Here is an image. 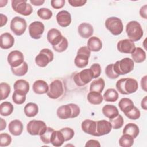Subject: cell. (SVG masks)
<instances>
[{
  "instance_id": "44dd1931",
  "label": "cell",
  "mask_w": 147,
  "mask_h": 147,
  "mask_svg": "<svg viewBox=\"0 0 147 147\" xmlns=\"http://www.w3.org/2000/svg\"><path fill=\"white\" fill-rule=\"evenodd\" d=\"M96 122L90 119H85L81 124L82 129L84 133L94 136H96Z\"/></svg>"
},
{
  "instance_id": "8d00e7d4",
  "label": "cell",
  "mask_w": 147,
  "mask_h": 147,
  "mask_svg": "<svg viewBox=\"0 0 147 147\" xmlns=\"http://www.w3.org/2000/svg\"><path fill=\"white\" fill-rule=\"evenodd\" d=\"M11 70L14 75L21 76L25 75L27 73L28 71V65L27 63L24 61L22 64L17 67H11Z\"/></svg>"
},
{
  "instance_id": "11a10c76",
  "label": "cell",
  "mask_w": 147,
  "mask_h": 147,
  "mask_svg": "<svg viewBox=\"0 0 147 147\" xmlns=\"http://www.w3.org/2000/svg\"><path fill=\"white\" fill-rule=\"evenodd\" d=\"M1 17V27H2L3 26L5 25L6 24V22L7 21V18L5 15H3V14H0Z\"/></svg>"
},
{
  "instance_id": "f907efd6",
  "label": "cell",
  "mask_w": 147,
  "mask_h": 147,
  "mask_svg": "<svg viewBox=\"0 0 147 147\" xmlns=\"http://www.w3.org/2000/svg\"><path fill=\"white\" fill-rule=\"evenodd\" d=\"M86 2V0H68V3L74 7L82 6Z\"/></svg>"
},
{
  "instance_id": "277c9868",
  "label": "cell",
  "mask_w": 147,
  "mask_h": 147,
  "mask_svg": "<svg viewBox=\"0 0 147 147\" xmlns=\"http://www.w3.org/2000/svg\"><path fill=\"white\" fill-rule=\"evenodd\" d=\"M134 67L133 60L129 57H125L121 60L117 61L113 64L115 72L119 75L129 74L133 70Z\"/></svg>"
},
{
  "instance_id": "ffe728a7",
  "label": "cell",
  "mask_w": 147,
  "mask_h": 147,
  "mask_svg": "<svg viewBox=\"0 0 147 147\" xmlns=\"http://www.w3.org/2000/svg\"><path fill=\"white\" fill-rule=\"evenodd\" d=\"M1 48L4 49H7L11 48L14 44V38L9 33H5L0 36Z\"/></svg>"
},
{
  "instance_id": "6f0895ef",
  "label": "cell",
  "mask_w": 147,
  "mask_h": 147,
  "mask_svg": "<svg viewBox=\"0 0 147 147\" xmlns=\"http://www.w3.org/2000/svg\"><path fill=\"white\" fill-rule=\"evenodd\" d=\"M147 99H146V96H145L142 100L141 101V107L144 109L145 110H147Z\"/></svg>"
},
{
  "instance_id": "74e56055",
  "label": "cell",
  "mask_w": 147,
  "mask_h": 147,
  "mask_svg": "<svg viewBox=\"0 0 147 147\" xmlns=\"http://www.w3.org/2000/svg\"><path fill=\"white\" fill-rule=\"evenodd\" d=\"M12 99L16 104L21 105L26 100V94L22 92L14 90L12 95Z\"/></svg>"
},
{
  "instance_id": "c3c4849f",
  "label": "cell",
  "mask_w": 147,
  "mask_h": 147,
  "mask_svg": "<svg viewBox=\"0 0 147 147\" xmlns=\"http://www.w3.org/2000/svg\"><path fill=\"white\" fill-rule=\"evenodd\" d=\"M93 74V78H98L101 74V67L98 63H94L90 68Z\"/></svg>"
},
{
  "instance_id": "f5cc1de1",
  "label": "cell",
  "mask_w": 147,
  "mask_h": 147,
  "mask_svg": "<svg viewBox=\"0 0 147 147\" xmlns=\"http://www.w3.org/2000/svg\"><path fill=\"white\" fill-rule=\"evenodd\" d=\"M146 10H147V5H145L143 6H142L140 10V14L141 17L145 19L147 18Z\"/></svg>"
},
{
  "instance_id": "b9f144b4",
  "label": "cell",
  "mask_w": 147,
  "mask_h": 147,
  "mask_svg": "<svg viewBox=\"0 0 147 147\" xmlns=\"http://www.w3.org/2000/svg\"><path fill=\"white\" fill-rule=\"evenodd\" d=\"M38 16L42 20H49L52 17V12L48 8H40L37 11Z\"/></svg>"
},
{
  "instance_id": "7402d4cb",
  "label": "cell",
  "mask_w": 147,
  "mask_h": 147,
  "mask_svg": "<svg viewBox=\"0 0 147 147\" xmlns=\"http://www.w3.org/2000/svg\"><path fill=\"white\" fill-rule=\"evenodd\" d=\"M8 128L10 133L13 136H20L23 131V124L20 120L14 119L9 123Z\"/></svg>"
},
{
  "instance_id": "3957f363",
  "label": "cell",
  "mask_w": 147,
  "mask_h": 147,
  "mask_svg": "<svg viewBox=\"0 0 147 147\" xmlns=\"http://www.w3.org/2000/svg\"><path fill=\"white\" fill-rule=\"evenodd\" d=\"M126 32L129 38L134 41H138L143 36V30L140 24L136 21H131L126 26Z\"/></svg>"
},
{
  "instance_id": "816d5d0a",
  "label": "cell",
  "mask_w": 147,
  "mask_h": 147,
  "mask_svg": "<svg viewBox=\"0 0 147 147\" xmlns=\"http://www.w3.org/2000/svg\"><path fill=\"white\" fill-rule=\"evenodd\" d=\"M86 147H91V146H94V147H100V144L99 143V142L97 140H88L86 145H85Z\"/></svg>"
},
{
  "instance_id": "ee69618b",
  "label": "cell",
  "mask_w": 147,
  "mask_h": 147,
  "mask_svg": "<svg viewBox=\"0 0 147 147\" xmlns=\"http://www.w3.org/2000/svg\"><path fill=\"white\" fill-rule=\"evenodd\" d=\"M68 40L67 39L63 36L61 41L60 42V43L56 45V46H53V49L57 52H63L64 51H65L67 48H68Z\"/></svg>"
},
{
  "instance_id": "db71d44e",
  "label": "cell",
  "mask_w": 147,
  "mask_h": 147,
  "mask_svg": "<svg viewBox=\"0 0 147 147\" xmlns=\"http://www.w3.org/2000/svg\"><path fill=\"white\" fill-rule=\"evenodd\" d=\"M146 78L147 76L145 75L141 80V86L142 89H143L145 91H146Z\"/></svg>"
},
{
  "instance_id": "f6af8a7d",
  "label": "cell",
  "mask_w": 147,
  "mask_h": 147,
  "mask_svg": "<svg viewBox=\"0 0 147 147\" xmlns=\"http://www.w3.org/2000/svg\"><path fill=\"white\" fill-rule=\"evenodd\" d=\"M60 131L63 134L65 141L71 140L75 134L74 130L70 127H64L60 130Z\"/></svg>"
},
{
  "instance_id": "1f68e13d",
  "label": "cell",
  "mask_w": 147,
  "mask_h": 147,
  "mask_svg": "<svg viewBox=\"0 0 147 147\" xmlns=\"http://www.w3.org/2000/svg\"><path fill=\"white\" fill-rule=\"evenodd\" d=\"M133 102L129 98H122L118 103V106L120 110L125 114L134 107Z\"/></svg>"
},
{
  "instance_id": "bcb514c9",
  "label": "cell",
  "mask_w": 147,
  "mask_h": 147,
  "mask_svg": "<svg viewBox=\"0 0 147 147\" xmlns=\"http://www.w3.org/2000/svg\"><path fill=\"white\" fill-rule=\"evenodd\" d=\"M113 64H109L105 68V74L106 76L111 79H114L119 76L114 71V67H113Z\"/></svg>"
},
{
  "instance_id": "d4e9b609",
  "label": "cell",
  "mask_w": 147,
  "mask_h": 147,
  "mask_svg": "<svg viewBox=\"0 0 147 147\" xmlns=\"http://www.w3.org/2000/svg\"><path fill=\"white\" fill-rule=\"evenodd\" d=\"M103 115L109 119H112L119 114V111L116 106L113 105H106L102 108Z\"/></svg>"
},
{
  "instance_id": "4fadbf2b",
  "label": "cell",
  "mask_w": 147,
  "mask_h": 147,
  "mask_svg": "<svg viewBox=\"0 0 147 147\" xmlns=\"http://www.w3.org/2000/svg\"><path fill=\"white\" fill-rule=\"evenodd\" d=\"M44 25L40 21H34L29 25L30 36L34 39L41 38L44 31Z\"/></svg>"
},
{
  "instance_id": "681fc988",
  "label": "cell",
  "mask_w": 147,
  "mask_h": 147,
  "mask_svg": "<svg viewBox=\"0 0 147 147\" xmlns=\"http://www.w3.org/2000/svg\"><path fill=\"white\" fill-rule=\"evenodd\" d=\"M51 6L53 8L59 9L62 8L65 4L64 0H52L51 1Z\"/></svg>"
},
{
  "instance_id": "f1b7e54d",
  "label": "cell",
  "mask_w": 147,
  "mask_h": 147,
  "mask_svg": "<svg viewBox=\"0 0 147 147\" xmlns=\"http://www.w3.org/2000/svg\"><path fill=\"white\" fill-rule=\"evenodd\" d=\"M25 114L28 117H35L38 113V107L37 104L32 102L27 103L24 108Z\"/></svg>"
},
{
  "instance_id": "e0dca14e",
  "label": "cell",
  "mask_w": 147,
  "mask_h": 147,
  "mask_svg": "<svg viewBox=\"0 0 147 147\" xmlns=\"http://www.w3.org/2000/svg\"><path fill=\"white\" fill-rule=\"evenodd\" d=\"M63 36H62L61 32L57 29L52 28L47 33V38L48 41L52 45L56 46L58 45L61 41Z\"/></svg>"
},
{
  "instance_id": "7bdbcfd3",
  "label": "cell",
  "mask_w": 147,
  "mask_h": 147,
  "mask_svg": "<svg viewBox=\"0 0 147 147\" xmlns=\"http://www.w3.org/2000/svg\"><path fill=\"white\" fill-rule=\"evenodd\" d=\"M125 115L130 119L136 120L140 117L141 113L138 109L134 106L131 110L125 113Z\"/></svg>"
},
{
  "instance_id": "9f6ffc18",
  "label": "cell",
  "mask_w": 147,
  "mask_h": 147,
  "mask_svg": "<svg viewBox=\"0 0 147 147\" xmlns=\"http://www.w3.org/2000/svg\"><path fill=\"white\" fill-rule=\"evenodd\" d=\"M30 2L34 6H40V5H42L45 2V1H44V0H30Z\"/></svg>"
},
{
  "instance_id": "d590c367",
  "label": "cell",
  "mask_w": 147,
  "mask_h": 147,
  "mask_svg": "<svg viewBox=\"0 0 147 147\" xmlns=\"http://www.w3.org/2000/svg\"><path fill=\"white\" fill-rule=\"evenodd\" d=\"M134 144V138L127 134H123L119 140V144L122 147H130Z\"/></svg>"
},
{
  "instance_id": "4dcf8cb0",
  "label": "cell",
  "mask_w": 147,
  "mask_h": 147,
  "mask_svg": "<svg viewBox=\"0 0 147 147\" xmlns=\"http://www.w3.org/2000/svg\"><path fill=\"white\" fill-rule=\"evenodd\" d=\"M14 90H17L24 92L26 95L29 91V83L24 79H19L15 82L14 84Z\"/></svg>"
},
{
  "instance_id": "ba28073f",
  "label": "cell",
  "mask_w": 147,
  "mask_h": 147,
  "mask_svg": "<svg viewBox=\"0 0 147 147\" xmlns=\"http://www.w3.org/2000/svg\"><path fill=\"white\" fill-rule=\"evenodd\" d=\"M11 7L16 13L24 15L29 16L33 12V8L26 0H13Z\"/></svg>"
},
{
  "instance_id": "9a60e30c",
  "label": "cell",
  "mask_w": 147,
  "mask_h": 147,
  "mask_svg": "<svg viewBox=\"0 0 147 147\" xmlns=\"http://www.w3.org/2000/svg\"><path fill=\"white\" fill-rule=\"evenodd\" d=\"M117 49L121 53H131L136 48L134 42L130 39H123L117 43Z\"/></svg>"
},
{
  "instance_id": "4316f807",
  "label": "cell",
  "mask_w": 147,
  "mask_h": 147,
  "mask_svg": "<svg viewBox=\"0 0 147 147\" xmlns=\"http://www.w3.org/2000/svg\"><path fill=\"white\" fill-rule=\"evenodd\" d=\"M139 132V127L136 124L133 123H129L126 124L123 129V134H129L134 138L138 136Z\"/></svg>"
},
{
  "instance_id": "f546056e",
  "label": "cell",
  "mask_w": 147,
  "mask_h": 147,
  "mask_svg": "<svg viewBox=\"0 0 147 147\" xmlns=\"http://www.w3.org/2000/svg\"><path fill=\"white\" fill-rule=\"evenodd\" d=\"M105 86V80L102 78H98L91 82L90 86V91L102 93L104 89Z\"/></svg>"
},
{
  "instance_id": "7dc6e473",
  "label": "cell",
  "mask_w": 147,
  "mask_h": 147,
  "mask_svg": "<svg viewBox=\"0 0 147 147\" xmlns=\"http://www.w3.org/2000/svg\"><path fill=\"white\" fill-rule=\"evenodd\" d=\"M11 137L7 133H1L0 134V146H7L11 142Z\"/></svg>"
},
{
  "instance_id": "5bb4252c",
  "label": "cell",
  "mask_w": 147,
  "mask_h": 147,
  "mask_svg": "<svg viewBox=\"0 0 147 147\" xmlns=\"http://www.w3.org/2000/svg\"><path fill=\"white\" fill-rule=\"evenodd\" d=\"M7 62L11 67H18L24 62L23 53L18 50L12 51L7 56Z\"/></svg>"
},
{
  "instance_id": "484cf974",
  "label": "cell",
  "mask_w": 147,
  "mask_h": 147,
  "mask_svg": "<svg viewBox=\"0 0 147 147\" xmlns=\"http://www.w3.org/2000/svg\"><path fill=\"white\" fill-rule=\"evenodd\" d=\"M133 61L137 63H140L145 61L146 59V53L140 47H136L134 51L131 53Z\"/></svg>"
},
{
  "instance_id": "603a6c76",
  "label": "cell",
  "mask_w": 147,
  "mask_h": 147,
  "mask_svg": "<svg viewBox=\"0 0 147 147\" xmlns=\"http://www.w3.org/2000/svg\"><path fill=\"white\" fill-rule=\"evenodd\" d=\"M49 86L47 83L42 80H37L33 84V90L37 94H44L47 93Z\"/></svg>"
},
{
  "instance_id": "836d02e7",
  "label": "cell",
  "mask_w": 147,
  "mask_h": 147,
  "mask_svg": "<svg viewBox=\"0 0 147 147\" xmlns=\"http://www.w3.org/2000/svg\"><path fill=\"white\" fill-rule=\"evenodd\" d=\"M118 93L114 88L107 89L103 94V98L106 102H114L118 99Z\"/></svg>"
},
{
  "instance_id": "cb8c5ba5",
  "label": "cell",
  "mask_w": 147,
  "mask_h": 147,
  "mask_svg": "<svg viewBox=\"0 0 147 147\" xmlns=\"http://www.w3.org/2000/svg\"><path fill=\"white\" fill-rule=\"evenodd\" d=\"M87 48L90 51L98 52L102 48V42L98 37H91L87 41Z\"/></svg>"
},
{
  "instance_id": "2e32d148",
  "label": "cell",
  "mask_w": 147,
  "mask_h": 147,
  "mask_svg": "<svg viewBox=\"0 0 147 147\" xmlns=\"http://www.w3.org/2000/svg\"><path fill=\"white\" fill-rule=\"evenodd\" d=\"M112 129L111 125L109 121L106 120H100L96 122V136H102L109 134Z\"/></svg>"
},
{
  "instance_id": "7a4b0ae2",
  "label": "cell",
  "mask_w": 147,
  "mask_h": 147,
  "mask_svg": "<svg viewBox=\"0 0 147 147\" xmlns=\"http://www.w3.org/2000/svg\"><path fill=\"white\" fill-rule=\"evenodd\" d=\"M80 112L79 107L74 103L62 105L57 110V117L62 119L73 118L78 117Z\"/></svg>"
},
{
  "instance_id": "680465c9",
  "label": "cell",
  "mask_w": 147,
  "mask_h": 147,
  "mask_svg": "<svg viewBox=\"0 0 147 147\" xmlns=\"http://www.w3.org/2000/svg\"><path fill=\"white\" fill-rule=\"evenodd\" d=\"M0 121H1V129L0 130L2 131L3 129H5L6 127V121L2 118H0Z\"/></svg>"
},
{
  "instance_id": "83f0119b",
  "label": "cell",
  "mask_w": 147,
  "mask_h": 147,
  "mask_svg": "<svg viewBox=\"0 0 147 147\" xmlns=\"http://www.w3.org/2000/svg\"><path fill=\"white\" fill-rule=\"evenodd\" d=\"M64 141L63 135L60 130H56L53 132L51 138V143L54 146H60L63 144Z\"/></svg>"
},
{
  "instance_id": "52a82bcc",
  "label": "cell",
  "mask_w": 147,
  "mask_h": 147,
  "mask_svg": "<svg viewBox=\"0 0 147 147\" xmlns=\"http://www.w3.org/2000/svg\"><path fill=\"white\" fill-rule=\"evenodd\" d=\"M106 28L115 36L120 34L123 29L122 20L116 17H111L106 19L105 21Z\"/></svg>"
},
{
  "instance_id": "30bf717a",
  "label": "cell",
  "mask_w": 147,
  "mask_h": 147,
  "mask_svg": "<svg viewBox=\"0 0 147 147\" xmlns=\"http://www.w3.org/2000/svg\"><path fill=\"white\" fill-rule=\"evenodd\" d=\"M53 60V53L48 48L41 49L35 57L36 64L40 67H46Z\"/></svg>"
},
{
  "instance_id": "d6a6232c",
  "label": "cell",
  "mask_w": 147,
  "mask_h": 147,
  "mask_svg": "<svg viewBox=\"0 0 147 147\" xmlns=\"http://www.w3.org/2000/svg\"><path fill=\"white\" fill-rule=\"evenodd\" d=\"M103 98L101 93L90 91L87 95V100L92 105H99L103 101Z\"/></svg>"
},
{
  "instance_id": "f35d334b",
  "label": "cell",
  "mask_w": 147,
  "mask_h": 147,
  "mask_svg": "<svg viewBox=\"0 0 147 147\" xmlns=\"http://www.w3.org/2000/svg\"><path fill=\"white\" fill-rule=\"evenodd\" d=\"M109 122L111 125L112 128L114 129H118L121 128L124 123L123 118L120 114H118L112 119H109Z\"/></svg>"
},
{
  "instance_id": "60d3db41",
  "label": "cell",
  "mask_w": 147,
  "mask_h": 147,
  "mask_svg": "<svg viewBox=\"0 0 147 147\" xmlns=\"http://www.w3.org/2000/svg\"><path fill=\"white\" fill-rule=\"evenodd\" d=\"M54 131L55 130L49 127H47L45 132L42 134L40 135L41 140L44 144H46L51 143V138L52 137V134Z\"/></svg>"
},
{
  "instance_id": "8992f818",
  "label": "cell",
  "mask_w": 147,
  "mask_h": 147,
  "mask_svg": "<svg viewBox=\"0 0 147 147\" xmlns=\"http://www.w3.org/2000/svg\"><path fill=\"white\" fill-rule=\"evenodd\" d=\"M90 55L91 51L87 47L83 46L80 47L78 49L76 56L74 60L75 65L79 68H83L86 67L88 63V59Z\"/></svg>"
},
{
  "instance_id": "d6986e66",
  "label": "cell",
  "mask_w": 147,
  "mask_h": 147,
  "mask_svg": "<svg viewBox=\"0 0 147 147\" xmlns=\"http://www.w3.org/2000/svg\"><path fill=\"white\" fill-rule=\"evenodd\" d=\"M78 31L79 35L82 37L84 38H87L91 37L93 34L94 29L91 24L83 22L79 25L78 28Z\"/></svg>"
},
{
  "instance_id": "5b68a950",
  "label": "cell",
  "mask_w": 147,
  "mask_h": 147,
  "mask_svg": "<svg viewBox=\"0 0 147 147\" xmlns=\"http://www.w3.org/2000/svg\"><path fill=\"white\" fill-rule=\"evenodd\" d=\"M65 87L64 83L61 80L56 79L50 83L47 94L49 98L56 99L63 95Z\"/></svg>"
},
{
  "instance_id": "ab89813d",
  "label": "cell",
  "mask_w": 147,
  "mask_h": 147,
  "mask_svg": "<svg viewBox=\"0 0 147 147\" xmlns=\"http://www.w3.org/2000/svg\"><path fill=\"white\" fill-rule=\"evenodd\" d=\"M10 86L7 83H1L0 84V92H1V100L6 99L10 93Z\"/></svg>"
},
{
  "instance_id": "8fae6325",
  "label": "cell",
  "mask_w": 147,
  "mask_h": 147,
  "mask_svg": "<svg viewBox=\"0 0 147 147\" xmlns=\"http://www.w3.org/2000/svg\"><path fill=\"white\" fill-rule=\"evenodd\" d=\"M93 74L90 68L84 69L75 75L74 80L78 86H84L90 83L93 79Z\"/></svg>"
},
{
  "instance_id": "e575fe53",
  "label": "cell",
  "mask_w": 147,
  "mask_h": 147,
  "mask_svg": "<svg viewBox=\"0 0 147 147\" xmlns=\"http://www.w3.org/2000/svg\"><path fill=\"white\" fill-rule=\"evenodd\" d=\"M13 105L9 102H3L0 105V114L2 116H9L13 111Z\"/></svg>"
},
{
  "instance_id": "9c48e42d",
  "label": "cell",
  "mask_w": 147,
  "mask_h": 147,
  "mask_svg": "<svg viewBox=\"0 0 147 147\" xmlns=\"http://www.w3.org/2000/svg\"><path fill=\"white\" fill-rule=\"evenodd\" d=\"M47 128L45 122L40 120H32L28 122L26 126L28 133L32 136L42 134Z\"/></svg>"
},
{
  "instance_id": "6da1fadb",
  "label": "cell",
  "mask_w": 147,
  "mask_h": 147,
  "mask_svg": "<svg viewBox=\"0 0 147 147\" xmlns=\"http://www.w3.org/2000/svg\"><path fill=\"white\" fill-rule=\"evenodd\" d=\"M138 87V82L133 78H122L116 83L117 90L123 95H129L134 93L137 90Z\"/></svg>"
},
{
  "instance_id": "7c38bea8",
  "label": "cell",
  "mask_w": 147,
  "mask_h": 147,
  "mask_svg": "<svg viewBox=\"0 0 147 147\" xmlns=\"http://www.w3.org/2000/svg\"><path fill=\"white\" fill-rule=\"evenodd\" d=\"M10 27L16 36H21L25 32L27 24L24 18L16 16L11 20Z\"/></svg>"
},
{
  "instance_id": "ac0fdd59",
  "label": "cell",
  "mask_w": 147,
  "mask_h": 147,
  "mask_svg": "<svg viewBox=\"0 0 147 147\" xmlns=\"http://www.w3.org/2000/svg\"><path fill=\"white\" fill-rule=\"evenodd\" d=\"M56 18L57 24L61 27H67L71 23V14L67 10H61L58 12Z\"/></svg>"
}]
</instances>
